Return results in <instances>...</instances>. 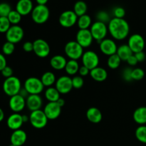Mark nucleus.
<instances>
[{"label":"nucleus","mask_w":146,"mask_h":146,"mask_svg":"<svg viewBox=\"0 0 146 146\" xmlns=\"http://www.w3.org/2000/svg\"><path fill=\"white\" fill-rule=\"evenodd\" d=\"M24 88L29 95H39L44 91V86L41 79L36 77H29L24 81Z\"/></svg>","instance_id":"39448f33"},{"label":"nucleus","mask_w":146,"mask_h":146,"mask_svg":"<svg viewBox=\"0 0 146 146\" xmlns=\"http://www.w3.org/2000/svg\"><path fill=\"white\" fill-rule=\"evenodd\" d=\"M126 62H127V64L130 66H135L137 65V64L138 63V60H137L136 57L135 56V55H134V54H133L132 56H130L129 58L127 59Z\"/></svg>","instance_id":"a18cd8bd"},{"label":"nucleus","mask_w":146,"mask_h":146,"mask_svg":"<svg viewBox=\"0 0 146 146\" xmlns=\"http://www.w3.org/2000/svg\"><path fill=\"white\" fill-rule=\"evenodd\" d=\"M134 121L139 125L146 124V107L141 106L135 110L133 115Z\"/></svg>","instance_id":"393cba45"},{"label":"nucleus","mask_w":146,"mask_h":146,"mask_svg":"<svg viewBox=\"0 0 146 146\" xmlns=\"http://www.w3.org/2000/svg\"><path fill=\"white\" fill-rule=\"evenodd\" d=\"M34 7L31 0H19L16 4V10L22 17L31 14Z\"/></svg>","instance_id":"aec40b11"},{"label":"nucleus","mask_w":146,"mask_h":146,"mask_svg":"<svg viewBox=\"0 0 146 146\" xmlns=\"http://www.w3.org/2000/svg\"><path fill=\"white\" fill-rule=\"evenodd\" d=\"M48 119L42 110L31 111L29 115V122L31 126L36 129L44 128L47 125Z\"/></svg>","instance_id":"423d86ee"},{"label":"nucleus","mask_w":146,"mask_h":146,"mask_svg":"<svg viewBox=\"0 0 146 146\" xmlns=\"http://www.w3.org/2000/svg\"><path fill=\"white\" fill-rule=\"evenodd\" d=\"M90 31L94 39L96 40L98 43H100L106 37L108 32V24L96 21L92 24L90 28Z\"/></svg>","instance_id":"0eeeda50"},{"label":"nucleus","mask_w":146,"mask_h":146,"mask_svg":"<svg viewBox=\"0 0 146 146\" xmlns=\"http://www.w3.org/2000/svg\"><path fill=\"white\" fill-rule=\"evenodd\" d=\"M56 80L55 74L51 71H46L44 73L41 78L43 85L44 86V87H47V88L52 86L54 84H55Z\"/></svg>","instance_id":"bb28decb"},{"label":"nucleus","mask_w":146,"mask_h":146,"mask_svg":"<svg viewBox=\"0 0 146 146\" xmlns=\"http://www.w3.org/2000/svg\"><path fill=\"white\" fill-rule=\"evenodd\" d=\"M4 119V112L1 108H0V122Z\"/></svg>","instance_id":"5fc2aeb1"},{"label":"nucleus","mask_w":146,"mask_h":146,"mask_svg":"<svg viewBox=\"0 0 146 146\" xmlns=\"http://www.w3.org/2000/svg\"><path fill=\"white\" fill-rule=\"evenodd\" d=\"M22 115L18 113H14L8 117L7 120V125L9 129L14 131L21 129V127L24 124Z\"/></svg>","instance_id":"6ab92c4d"},{"label":"nucleus","mask_w":146,"mask_h":146,"mask_svg":"<svg viewBox=\"0 0 146 146\" xmlns=\"http://www.w3.org/2000/svg\"><path fill=\"white\" fill-rule=\"evenodd\" d=\"M67 60L64 56L55 55L50 59V65L56 71H61L65 68Z\"/></svg>","instance_id":"5701e85b"},{"label":"nucleus","mask_w":146,"mask_h":146,"mask_svg":"<svg viewBox=\"0 0 146 146\" xmlns=\"http://www.w3.org/2000/svg\"><path fill=\"white\" fill-rule=\"evenodd\" d=\"M42 105L43 100L39 95H29V96L26 98V106L31 112L40 110Z\"/></svg>","instance_id":"a211bd4d"},{"label":"nucleus","mask_w":146,"mask_h":146,"mask_svg":"<svg viewBox=\"0 0 146 146\" xmlns=\"http://www.w3.org/2000/svg\"><path fill=\"white\" fill-rule=\"evenodd\" d=\"M127 44L132 50L133 53L135 54L143 51L145 48V39L141 34H134L129 37Z\"/></svg>","instance_id":"f8f14e48"},{"label":"nucleus","mask_w":146,"mask_h":146,"mask_svg":"<svg viewBox=\"0 0 146 146\" xmlns=\"http://www.w3.org/2000/svg\"><path fill=\"white\" fill-rule=\"evenodd\" d=\"M61 108L56 102H48L43 111L48 120H55L61 115Z\"/></svg>","instance_id":"f3484780"},{"label":"nucleus","mask_w":146,"mask_h":146,"mask_svg":"<svg viewBox=\"0 0 146 146\" xmlns=\"http://www.w3.org/2000/svg\"><path fill=\"white\" fill-rule=\"evenodd\" d=\"M11 24L7 17H0V33H7Z\"/></svg>","instance_id":"e433bc0d"},{"label":"nucleus","mask_w":146,"mask_h":146,"mask_svg":"<svg viewBox=\"0 0 146 146\" xmlns=\"http://www.w3.org/2000/svg\"><path fill=\"white\" fill-rule=\"evenodd\" d=\"M99 57L94 51H86L84 53L81 57L83 66L87 67L88 69L92 70L98 66L99 64Z\"/></svg>","instance_id":"9d476101"},{"label":"nucleus","mask_w":146,"mask_h":146,"mask_svg":"<svg viewBox=\"0 0 146 146\" xmlns=\"http://www.w3.org/2000/svg\"><path fill=\"white\" fill-rule=\"evenodd\" d=\"M19 94V95H21V96L24 97V98H27V97L29 96V94H28V92H27V91H26V89L24 88V87H23V88H21V91H20Z\"/></svg>","instance_id":"8fccbe9b"},{"label":"nucleus","mask_w":146,"mask_h":146,"mask_svg":"<svg viewBox=\"0 0 146 146\" xmlns=\"http://www.w3.org/2000/svg\"><path fill=\"white\" fill-rule=\"evenodd\" d=\"M9 21H10L11 25H18L21 21L22 16L17 11V10H11V12L7 17Z\"/></svg>","instance_id":"72a5a7b5"},{"label":"nucleus","mask_w":146,"mask_h":146,"mask_svg":"<svg viewBox=\"0 0 146 146\" xmlns=\"http://www.w3.org/2000/svg\"><path fill=\"white\" fill-rule=\"evenodd\" d=\"M23 49L25 52H31L34 51V44L31 41H26L23 44Z\"/></svg>","instance_id":"c03bdc74"},{"label":"nucleus","mask_w":146,"mask_h":146,"mask_svg":"<svg viewBox=\"0 0 146 146\" xmlns=\"http://www.w3.org/2000/svg\"><path fill=\"white\" fill-rule=\"evenodd\" d=\"M80 66L76 60L70 59L67 61L65 66V71L69 76H75L79 71Z\"/></svg>","instance_id":"c85d7f7f"},{"label":"nucleus","mask_w":146,"mask_h":146,"mask_svg":"<svg viewBox=\"0 0 146 146\" xmlns=\"http://www.w3.org/2000/svg\"><path fill=\"white\" fill-rule=\"evenodd\" d=\"M135 135L139 142L146 144V125H139L135 130Z\"/></svg>","instance_id":"473e14b6"},{"label":"nucleus","mask_w":146,"mask_h":146,"mask_svg":"<svg viewBox=\"0 0 146 146\" xmlns=\"http://www.w3.org/2000/svg\"><path fill=\"white\" fill-rule=\"evenodd\" d=\"M22 119H23V121H24V123L28 122V121H29V115L28 116V115H26V114L22 115Z\"/></svg>","instance_id":"864d4df0"},{"label":"nucleus","mask_w":146,"mask_h":146,"mask_svg":"<svg viewBox=\"0 0 146 146\" xmlns=\"http://www.w3.org/2000/svg\"><path fill=\"white\" fill-rule=\"evenodd\" d=\"M121 59L116 54L108 56L107 60V65L111 69H117L120 66L121 63Z\"/></svg>","instance_id":"2f4dec72"},{"label":"nucleus","mask_w":146,"mask_h":146,"mask_svg":"<svg viewBox=\"0 0 146 146\" xmlns=\"http://www.w3.org/2000/svg\"><path fill=\"white\" fill-rule=\"evenodd\" d=\"M90 75L94 81H97V82H103L107 79L108 72L104 68L98 66L91 70Z\"/></svg>","instance_id":"b1692460"},{"label":"nucleus","mask_w":146,"mask_h":146,"mask_svg":"<svg viewBox=\"0 0 146 146\" xmlns=\"http://www.w3.org/2000/svg\"><path fill=\"white\" fill-rule=\"evenodd\" d=\"M15 50V44L9 41H6L2 46V53L4 55L9 56L14 53Z\"/></svg>","instance_id":"c9c22d12"},{"label":"nucleus","mask_w":146,"mask_h":146,"mask_svg":"<svg viewBox=\"0 0 146 146\" xmlns=\"http://www.w3.org/2000/svg\"><path fill=\"white\" fill-rule=\"evenodd\" d=\"M55 87L61 94H66L72 90V79L68 76H62L56 80Z\"/></svg>","instance_id":"4468645a"},{"label":"nucleus","mask_w":146,"mask_h":146,"mask_svg":"<svg viewBox=\"0 0 146 146\" xmlns=\"http://www.w3.org/2000/svg\"><path fill=\"white\" fill-rule=\"evenodd\" d=\"M78 16L73 10H66L60 14L58 22L64 28H71L77 24Z\"/></svg>","instance_id":"6e6552de"},{"label":"nucleus","mask_w":146,"mask_h":146,"mask_svg":"<svg viewBox=\"0 0 146 146\" xmlns=\"http://www.w3.org/2000/svg\"><path fill=\"white\" fill-rule=\"evenodd\" d=\"M92 19L88 14H86L84 15L78 17L77 25L79 29H89L92 25Z\"/></svg>","instance_id":"cd10ccee"},{"label":"nucleus","mask_w":146,"mask_h":146,"mask_svg":"<svg viewBox=\"0 0 146 146\" xmlns=\"http://www.w3.org/2000/svg\"><path fill=\"white\" fill-rule=\"evenodd\" d=\"M132 71L133 68H131V67H126L125 68H124L122 71L123 79H124L127 82H130V81H133Z\"/></svg>","instance_id":"79ce46f5"},{"label":"nucleus","mask_w":146,"mask_h":146,"mask_svg":"<svg viewBox=\"0 0 146 146\" xmlns=\"http://www.w3.org/2000/svg\"><path fill=\"white\" fill-rule=\"evenodd\" d=\"M87 10H88V7H87V4L85 1L79 0L74 4L73 11L78 16V17L86 14Z\"/></svg>","instance_id":"7c9ffc66"},{"label":"nucleus","mask_w":146,"mask_h":146,"mask_svg":"<svg viewBox=\"0 0 146 146\" xmlns=\"http://www.w3.org/2000/svg\"><path fill=\"white\" fill-rule=\"evenodd\" d=\"M7 41L17 44L23 39L24 36V29L19 25H11L5 34Z\"/></svg>","instance_id":"1a4fd4ad"},{"label":"nucleus","mask_w":146,"mask_h":146,"mask_svg":"<svg viewBox=\"0 0 146 146\" xmlns=\"http://www.w3.org/2000/svg\"><path fill=\"white\" fill-rule=\"evenodd\" d=\"M31 19L37 24H43L46 22L50 17V11L46 5H38L34 7L31 13Z\"/></svg>","instance_id":"7ed1b4c3"},{"label":"nucleus","mask_w":146,"mask_h":146,"mask_svg":"<svg viewBox=\"0 0 146 146\" xmlns=\"http://www.w3.org/2000/svg\"><path fill=\"white\" fill-rule=\"evenodd\" d=\"M99 48L104 55L110 56L116 54L118 46L114 40L106 38L99 43Z\"/></svg>","instance_id":"2eb2a0df"},{"label":"nucleus","mask_w":146,"mask_h":146,"mask_svg":"<svg viewBox=\"0 0 146 146\" xmlns=\"http://www.w3.org/2000/svg\"><path fill=\"white\" fill-rule=\"evenodd\" d=\"M108 33L115 40L125 39L130 33V26L125 19L112 18L108 24Z\"/></svg>","instance_id":"f257e3e1"},{"label":"nucleus","mask_w":146,"mask_h":146,"mask_svg":"<svg viewBox=\"0 0 146 146\" xmlns=\"http://www.w3.org/2000/svg\"><path fill=\"white\" fill-rule=\"evenodd\" d=\"M96 21H101V22L106 24H108L111 19L109 14L107 11H104V10L97 12L96 15Z\"/></svg>","instance_id":"f704fd0d"},{"label":"nucleus","mask_w":146,"mask_h":146,"mask_svg":"<svg viewBox=\"0 0 146 146\" xmlns=\"http://www.w3.org/2000/svg\"><path fill=\"white\" fill-rule=\"evenodd\" d=\"M64 52L70 59L78 60L84 54V48L76 41H70L64 46Z\"/></svg>","instance_id":"20e7f679"},{"label":"nucleus","mask_w":146,"mask_h":146,"mask_svg":"<svg viewBox=\"0 0 146 146\" xmlns=\"http://www.w3.org/2000/svg\"><path fill=\"white\" fill-rule=\"evenodd\" d=\"M11 10V6L8 3H0V17H7Z\"/></svg>","instance_id":"4c0bfd02"},{"label":"nucleus","mask_w":146,"mask_h":146,"mask_svg":"<svg viewBox=\"0 0 146 146\" xmlns=\"http://www.w3.org/2000/svg\"><path fill=\"white\" fill-rule=\"evenodd\" d=\"M34 52L39 58H46L48 56L51 51L49 44L44 39L37 38L33 42Z\"/></svg>","instance_id":"9b49d317"},{"label":"nucleus","mask_w":146,"mask_h":146,"mask_svg":"<svg viewBox=\"0 0 146 146\" xmlns=\"http://www.w3.org/2000/svg\"><path fill=\"white\" fill-rule=\"evenodd\" d=\"M7 66V64L6 57L4 56V54L0 53V71H2Z\"/></svg>","instance_id":"de8ad7c7"},{"label":"nucleus","mask_w":146,"mask_h":146,"mask_svg":"<svg viewBox=\"0 0 146 146\" xmlns=\"http://www.w3.org/2000/svg\"><path fill=\"white\" fill-rule=\"evenodd\" d=\"M94 40L90 29H79L77 31L76 41L84 48L91 46Z\"/></svg>","instance_id":"ddd939ff"},{"label":"nucleus","mask_w":146,"mask_h":146,"mask_svg":"<svg viewBox=\"0 0 146 146\" xmlns=\"http://www.w3.org/2000/svg\"><path fill=\"white\" fill-rule=\"evenodd\" d=\"M56 103L58 104V105L60 107H61V108H62V107L65 105V101H64V98H60L59 99L56 101Z\"/></svg>","instance_id":"3c124183"},{"label":"nucleus","mask_w":146,"mask_h":146,"mask_svg":"<svg viewBox=\"0 0 146 146\" xmlns=\"http://www.w3.org/2000/svg\"><path fill=\"white\" fill-rule=\"evenodd\" d=\"M86 118L92 123H98L102 121V113L98 108L91 107L86 111Z\"/></svg>","instance_id":"4be33fe9"},{"label":"nucleus","mask_w":146,"mask_h":146,"mask_svg":"<svg viewBox=\"0 0 146 146\" xmlns=\"http://www.w3.org/2000/svg\"><path fill=\"white\" fill-rule=\"evenodd\" d=\"M113 15L114 18L124 19L125 16V10L122 7H115L113 9Z\"/></svg>","instance_id":"a19ab883"},{"label":"nucleus","mask_w":146,"mask_h":146,"mask_svg":"<svg viewBox=\"0 0 146 146\" xmlns=\"http://www.w3.org/2000/svg\"><path fill=\"white\" fill-rule=\"evenodd\" d=\"M1 75H2L4 77H5L6 78H9V77L12 76H13L12 68H11L10 66H6L5 68L1 71Z\"/></svg>","instance_id":"37998d69"},{"label":"nucleus","mask_w":146,"mask_h":146,"mask_svg":"<svg viewBox=\"0 0 146 146\" xmlns=\"http://www.w3.org/2000/svg\"><path fill=\"white\" fill-rule=\"evenodd\" d=\"M9 106L13 112L19 113L26 107V98L19 94L10 97Z\"/></svg>","instance_id":"dca6fc26"},{"label":"nucleus","mask_w":146,"mask_h":146,"mask_svg":"<svg viewBox=\"0 0 146 146\" xmlns=\"http://www.w3.org/2000/svg\"><path fill=\"white\" fill-rule=\"evenodd\" d=\"M3 91L8 96H14L19 94L21 88V83L19 78L12 76L7 78L4 80L2 85Z\"/></svg>","instance_id":"f03ea898"},{"label":"nucleus","mask_w":146,"mask_h":146,"mask_svg":"<svg viewBox=\"0 0 146 146\" xmlns=\"http://www.w3.org/2000/svg\"><path fill=\"white\" fill-rule=\"evenodd\" d=\"M27 140V133L22 129L14 131L10 137L11 144L16 146H22Z\"/></svg>","instance_id":"412c9836"},{"label":"nucleus","mask_w":146,"mask_h":146,"mask_svg":"<svg viewBox=\"0 0 146 146\" xmlns=\"http://www.w3.org/2000/svg\"><path fill=\"white\" fill-rule=\"evenodd\" d=\"M71 79H72L73 88H76V89H79V88H82L84 84V80L82 76H74L73 78H71Z\"/></svg>","instance_id":"ea45409f"},{"label":"nucleus","mask_w":146,"mask_h":146,"mask_svg":"<svg viewBox=\"0 0 146 146\" xmlns=\"http://www.w3.org/2000/svg\"><path fill=\"white\" fill-rule=\"evenodd\" d=\"M134 55H135V56L136 57L138 62H143V61H145L146 56L145 53L143 52V51H140V52H138V53H135V54H134Z\"/></svg>","instance_id":"09e8293b"},{"label":"nucleus","mask_w":146,"mask_h":146,"mask_svg":"<svg viewBox=\"0 0 146 146\" xmlns=\"http://www.w3.org/2000/svg\"><path fill=\"white\" fill-rule=\"evenodd\" d=\"M145 76V72L141 68H133L132 71L133 81H141Z\"/></svg>","instance_id":"58836bf2"},{"label":"nucleus","mask_w":146,"mask_h":146,"mask_svg":"<svg viewBox=\"0 0 146 146\" xmlns=\"http://www.w3.org/2000/svg\"><path fill=\"white\" fill-rule=\"evenodd\" d=\"M60 94L56 87H48L45 91V97L48 102H56L60 98Z\"/></svg>","instance_id":"c756f323"},{"label":"nucleus","mask_w":146,"mask_h":146,"mask_svg":"<svg viewBox=\"0 0 146 146\" xmlns=\"http://www.w3.org/2000/svg\"><path fill=\"white\" fill-rule=\"evenodd\" d=\"M9 146H16V145H12V144H10V145H9Z\"/></svg>","instance_id":"6e6d98bb"},{"label":"nucleus","mask_w":146,"mask_h":146,"mask_svg":"<svg viewBox=\"0 0 146 146\" xmlns=\"http://www.w3.org/2000/svg\"><path fill=\"white\" fill-rule=\"evenodd\" d=\"M116 54L120 57L121 61H127L131 56L133 54L132 50L131 49L128 44H122L118 47Z\"/></svg>","instance_id":"a878e982"},{"label":"nucleus","mask_w":146,"mask_h":146,"mask_svg":"<svg viewBox=\"0 0 146 146\" xmlns=\"http://www.w3.org/2000/svg\"><path fill=\"white\" fill-rule=\"evenodd\" d=\"M90 71H91V70L88 69L87 67L84 66H80L78 73H79V76L83 77L86 76L88 74H90Z\"/></svg>","instance_id":"49530a36"},{"label":"nucleus","mask_w":146,"mask_h":146,"mask_svg":"<svg viewBox=\"0 0 146 146\" xmlns=\"http://www.w3.org/2000/svg\"><path fill=\"white\" fill-rule=\"evenodd\" d=\"M48 0H36V2L38 5H46Z\"/></svg>","instance_id":"603ef678"}]
</instances>
